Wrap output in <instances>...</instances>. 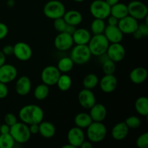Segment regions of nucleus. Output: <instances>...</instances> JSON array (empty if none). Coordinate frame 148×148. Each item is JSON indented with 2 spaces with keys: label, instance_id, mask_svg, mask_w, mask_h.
<instances>
[{
  "label": "nucleus",
  "instance_id": "obj_1",
  "mask_svg": "<svg viewBox=\"0 0 148 148\" xmlns=\"http://www.w3.org/2000/svg\"><path fill=\"white\" fill-rule=\"evenodd\" d=\"M19 117L22 122L27 125L39 124L44 118V112L38 106L29 104L21 108L19 111Z\"/></svg>",
  "mask_w": 148,
  "mask_h": 148
},
{
  "label": "nucleus",
  "instance_id": "obj_2",
  "mask_svg": "<svg viewBox=\"0 0 148 148\" xmlns=\"http://www.w3.org/2000/svg\"><path fill=\"white\" fill-rule=\"evenodd\" d=\"M110 43L103 33L102 34L94 35L91 36L89 43H88V46L90 51L91 54L93 56H100L102 54L106 53L108 46Z\"/></svg>",
  "mask_w": 148,
  "mask_h": 148
},
{
  "label": "nucleus",
  "instance_id": "obj_3",
  "mask_svg": "<svg viewBox=\"0 0 148 148\" xmlns=\"http://www.w3.org/2000/svg\"><path fill=\"white\" fill-rule=\"evenodd\" d=\"M86 129L87 137L91 143H100L106 137V127L102 122L92 121Z\"/></svg>",
  "mask_w": 148,
  "mask_h": 148
},
{
  "label": "nucleus",
  "instance_id": "obj_4",
  "mask_svg": "<svg viewBox=\"0 0 148 148\" xmlns=\"http://www.w3.org/2000/svg\"><path fill=\"white\" fill-rule=\"evenodd\" d=\"M10 134L15 143L24 144L30 140L31 134L29 130V126L23 122H17L10 127Z\"/></svg>",
  "mask_w": 148,
  "mask_h": 148
},
{
  "label": "nucleus",
  "instance_id": "obj_5",
  "mask_svg": "<svg viewBox=\"0 0 148 148\" xmlns=\"http://www.w3.org/2000/svg\"><path fill=\"white\" fill-rule=\"evenodd\" d=\"M65 12V7L62 1L59 0L49 1L43 7V13L49 19L55 20L63 17Z\"/></svg>",
  "mask_w": 148,
  "mask_h": 148
},
{
  "label": "nucleus",
  "instance_id": "obj_6",
  "mask_svg": "<svg viewBox=\"0 0 148 148\" xmlns=\"http://www.w3.org/2000/svg\"><path fill=\"white\" fill-rule=\"evenodd\" d=\"M92 54L88 45H77L72 49L69 57L77 64H85L90 59Z\"/></svg>",
  "mask_w": 148,
  "mask_h": 148
},
{
  "label": "nucleus",
  "instance_id": "obj_7",
  "mask_svg": "<svg viewBox=\"0 0 148 148\" xmlns=\"http://www.w3.org/2000/svg\"><path fill=\"white\" fill-rule=\"evenodd\" d=\"M111 7L105 0H94L90 6V12L94 18L105 20L110 15Z\"/></svg>",
  "mask_w": 148,
  "mask_h": 148
},
{
  "label": "nucleus",
  "instance_id": "obj_8",
  "mask_svg": "<svg viewBox=\"0 0 148 148\" xmlns=\"http://www.w3.org/2000/svg\"><path fill=\"white\" fill-rule=\"evenodd\" d=\"M129 15L137 20H144L148 14V8L145 4L138 0H133L127 5Z\"/></svg>",
  "mask_w": 148,
  "mask_h": 148
},
{
  "label": "nucleus",
  "instance_id": "obj_9",
  "mask_svg": "<svg viewBox=\"0 0 148 148\" xmlns=\"http://www.w3.org/2000/svg\"><path fill=\"white\" fill-rule=\"evenodd\" d=\"M60 75L61 72L58 68L53 65H50L43 69L40 78L43 83L46 84L48 86H53L56 84Z\"/></svg>",
  "mask_w": 148,
  "mask_h": 148
},
{
  "label": "nucleus",
  "instance_id": "obj_10",
  "mask_svg": "<svg viewBox=\"0 0 148 148\" xmlns=\"http://www.w3.org/2000/svg\"><path fill=\"white\" fill-rule=\"evenodd\" d=\"M106 53L108 59L116 63L121 62L124 59L126 56V50L121 43H114L109 44Z\"/></svg>",
  "mask_w": 148,
  "mask_h": 148
},
{
  "label": "nucleus",
  "instance_id": "obj_11",
  "mask_svg": "<svg viewBox=\"0 0 148 148\" xmlns=\"http://www.w3.org/2000/svg\"><path fill=\"white\" fill-rule=\"evenodd\" d=\"M138 21L130 15H127L120 19L117 25L123 34L126 35L132 34L138 28Z\"/></svg>",
  "mask_w": 148,
  "mask_h": 148
},
{
  "label": "nucleus",
  "instance_id": "obj_12",
  "mask_svg": "<svg viewBox=\"0 0 148 148\" xmlns=\"http://www.w3.org/2000/svg\"><path fill=\"white\" fill-rule=\"evenodd\" d=\"M13 55H14L18 60L22 62L28 61L33 56V50L31 47L25 42H18L13 46Z\"/></svg>",
  "mask_w": 148,
  "mask_h": 148
},
{
  "label": "nucleus",
  "instance_id": "obj_13",
  "mask_svg": "<svg viewBox=\"0 0 148 148\" xmlns=\"http://www.w3.org/2000/svg\"><path fill=\"white\" fill-rule=\"evenodd\" d=\"M74 44L72 36L66 32L59 33L54 39V46L60 51H66L72 47Z\"/></svg>",
  "mask_w": 148,
  "mask_h": 148
},
{
  "label": "nucleus",
  "instance_id": "obj_14",
  "mask_svg": "<svg viewBox=\"0 0 148 148\" xmlns=\"http://www.w3.org/2000/svg\"><path fill=\"white\" fill-rule=\"evenodd\" d=\"M17 70L14 66L9 64H4L0 66V82L7 84L16 79Z\"/></svg>",
  "mask_w": 148,
  "mask_h": 148
},
{
  "label": "nucleus",
  "instance_id": "obj_15",
  "mask_svg": "<svg viewBox=\"0 0 148 148\" xmlns=\"http://www.w3.org/2000/svg\"><path fill=\"white\" fill-rule=\"evenodd\" d=\"M78 101L82 108L90 109L96 103V98L91 90L84 88L78 94Z\"/></svg>",
  "mask_w": 148,
  "mask_h": 148
},
{
  "label": "nucleus",
  "instance_id": "obj_16",
  "mask_svg": "<svg viewBox=\"0 0 148 148\" xmlns=\"http://www.w3.org/2000/svg\"><path fill=\"white\" fill-rule=\"evenodd\" d=\"M67 140L68 143L75 148L80 147L81 144L85 141V133L82 129L77 127L71 128L67 133Z\"/></svg>",
  "mask_w": 148,
  "mask_h": 148
},
{
  "label": "nucleus",
  "instance_id": "obj_17",
  "mask_svg": "<svg viewBox=\"0 0 148 148\" xmlns=\"http://www.w3.org/2000/svg\"><path fill=\"white\" fill-rule=\"evenodd\" d=\"M100 88L106 93L114 92L117 87L118 81L114 75H105L98 82Z\"/></svg>",
  "mask_w": 148,
  "mask_h": 148
},
{
  "label": "nucleus",
  "instance_id": "obj_18",
  "mask_svg": "<svg viewBox=\"0 0 148 148\" xmlns=\"http://www.w3.org/2000/svg\"><path fill=\"white\" fill-rule=\"evenodd\" d=\"M103 35L109 43H121L124 34L117 25H107L104 30Z\"/></svg>",
  "mask_w": 148,
  "mask_h": 148
},
{
  "label": "nucleus",
  "instance_id": "obj_19",
  "mask_svg": "<svg viewBox=\"0 0 148 148\" xmlns=\"http://www.w3.org/2000/svg\"><path fill=\"white\" fill-rule=\"evenodd\" d=\"M31 90V81L27 76H22L17 80L15 84L16 92L20 96H25Z\"/></svg>",
  "mask_w": 148,
  "mask_h": 148
},
{
  "label": "nucleus",
  "instance_id": "obj_20",
  "mask_svg": "<svg viewBox=\"0 0 148 148\" xmlns=\"http://www.w3.org/2000/svg\"><path fill=\"white\" fill-rule=\"evenodd\" d=\"M90 116L92 119V121H98L102 122L104 121L107 115V109L105 106L101 103H95L90 108Z\"/></svg>",
  "mask_w": 148,
  "mask_h": 148
},
{
  "label": "nucleus",
  "instance_id": "obj_21",
  "mask_svg": "<svg viewBox=\"0 0 148 148\" xmlns=\"http://www.w3.org/2000/svg\"><path fill=\"white\" fill-rule=\"evenodd\" d=\"M74 43L77 45H88L91 38V34L89 30L85 28L76 29L72 34Z\"/></svg>",
  "mask_w": 148,
  "mask_h": 148
},
{
  "label": "nucleus",
  "instance_id": "obj_22",
  "mask_svg": "<svg viewBox=\"0 0 148 148\" xmlns=\"http://www.w3.org/2000/svg\"><path fill=\"white\" fill-rule=\"evenodd\" d=\"M129 130L125 122L117 123L111 130V137L118 141L124 140L128 135Z\"/></svg>",
  "mask_w": 148,
  "mask_h": 148
},
{
  "label": "nucleus",
  "instance_id": "obj_23",
  "mask_svg": "<svg viewBox=\"0 0 148 148\" xmlns=\"http://www.w3.org/2000/svg\"><path fill=\"white\" fill-rule=\"evenodd\" d=\"M147 70L144 67H136L131 71L130 74V79L133 83H143L147 78Z\"/></svg>",
  "mask_w": 148,
  "mask_h": 148
},
{
  "label": "nucleus",
  "instance_id": "obj_24",
  "mask_svg": "<svg viewBox=\"0 0 148 148\" xmlns=\"http://www.w3.org/2000/svg\"><path fill=\"white\" fill-rule=\"evenodd\" d=\"M63 18L66 23V24L74 25L75 27L79 25L82 21V14L79 11L75 10L65 12Z\"/></svg>",
  "mask_w": 148,
  "mask_h": 148
},
{
  "label": "nucleus",
  "instance_id": "obj_25",
  "mask_svg": "<svg viewBox=\"0 0 148 148\" xmlns=\"http://www.w3.org/2000/svg\"><path fill=\"white\" fill-rule=\"evenodd\" d=\"M39 126L38 133L43 137L46 139L52 138L56 134V127L52 123L49 121H42Z\"/></svg>",
  "mask_w": 148,
  "mask_h": 148
},
{
  "label": "nucleus",
  "instance_id": "obj_26",
  "mask_svg": "<svg viewBox=\"0 0 148 148\" xmlns=\"http://www.w3.org/2000/svg\"><path fill=\"white\" fill-rule=\"evenodd\" d=\"M110 14L114 16L119 20L129 15L127 5H126L124 3L118 2L117 4L111 6Z\"/></svg>",
  "mask_w": 148,
  "mask_h": 148
},
{
  "label": "nucleus",
  "instance_id": "obj_27",
  "mask_svg": "<svg viewBox=\"0 0 148 148\" xmlns=\"http://www.w3.org/2000/svg\"><path fill=\"white\" fill-rule=\"evenodd\" d=\"M134 108L136 111L143 116H148V98L145 96L139 97L135 101Z\"/></svg>",
  "mask_w": 148,
  "mask_h": 148
},
{
  "label": "nucleus",
  "instance_id": "obj_28",
  "mask_svg": "<svg viewBox=\"0 0 148 148\" xmlns=\"http://www.w3.org/2000/svg\"><path fill=\"white\" fill-rule=\"evenodd\" d=\"M92 122V120L90 116L87 113H79L77 114L75 118V125L81 129H86Z\"/></svg>",
  "mask_w": 148,
  "mask_h": 148
},
{
  "label": "nucleus",
  "instance_id": "obj_29",
  "mask_svg": "<svg viewBox=\"0 0 148 148\" xmlns=\"http://www.w3.org/2000/svg\"><path fill=\"white\" fill-rule=\"evenodd\" d=\"M72 78L66 74H61L60 77L58 79L56 85H57L58 88L62 92H66L70 89L72 86Z\"/></svg>",
  "mask_w": 148,
  "mask_h": 148
},
{
  "label": "nucleus",
  "instance_id": "obj_30",
  "mask_svg": "<svg viewBox=\"0 0 148 148\" xmlns=\"http://www.w3.org/2000/svg\"><path fill=\"white\" fill-rule=\"evenodd\" d=\"M74 64L75 63L70 57H63L58 62L56 67L60 71V72L67 73L73 69Z\"/></svg>",
  "mask_w": 148,
  "mask_h": 148
},
{
  "label": "nucleus",
  "instance_id": "obj_31",
  "mask_svg": "<svg viewBox=\"0 0 148 148\" xmlns=\"http://www.w3.org/2000/svg\"><path fill=\"white\" fill-rule=\"evenodd\" d=\"M49 95V86L44 83L38 85L34 90V97L38 101L46 99Z\"/></svg>",
  "mask_w": 148,
  "mask_h": 148
},
{
  "label": "nucleus",
  "instance_id": "obj_32",
  "mask_svg": "<svg viewBox=\"0 0 148 148\" xmlns=\"http://www.w3.org/2000/svg\"><path fill=\"white\" fill-rule=\"evenodd\" d=\"M98 82H99V79H98V76L95 74L90 73L84 77L83 81H82V85H83L84 88L92 90L98 85Z\"/></svg>",
  "mask_w": 148,
  "mask_h": 148
},
{
  "label": "nucleus",
  "instance_id": "obj_33",
  "mask_svg": "<svg viewBox=\"0 0 148 148\" xmlns=\"http://www.w3.org/2000/svg\"><path fill=\"white\" fill-rule=\"evenodd\" d=\"M105 27L106 23L104 22V20H102V19L95 18L93 20V21L92 22L90 25L91 32L94 35L102 34V33H103Z\"/></svg>",
  "mask_w": 148,
  "mask_h": 148
},
{
  "label": "nucleus",
  "instance_id": "obj_34",
  "mask_svg": "<svg viewBox=\"0 0 148 148\" xmlns=\"http://www.w3.org/2000/svg\"><path fill=\"white\" fill-rule=\"evenodd\" d=\"M15 145V141L10 133L0 134V148H12Z\"/></svg>",
  "mask_w": 148,
  "mask_h": 148
},
{
  "label": "nucleus",
  "instance_id": "obj_35",
  "mask_svg": "<svg viewBox=\"0 0 148 148\" xmlns=\"http://www.w3.org/2000/svg\"><path fill=\"white\" fill-rule=\"evenodd\" d=\"M103 72L105 75H114L116 71V64L110 59H106L102 63Z\"/></svg>",
  "mask_w": 148,
  "mask_h": 148
},
{
  "label": "nucleus",
  "instance_id": "obj_36",
  "mask_svg": "<svg viewBox=\"0 0 148 148\" xmlns=\"http://www.w3.org/2000/svg\"><path fill=\"white\" fill-rule=\"evenodd\" d=\"M124 122L126 123L129 129H137L141 125V120L136 116H131L128 117Z\"/></svg>",
  "mask_w": 148,
  "mask_h": 148
},
{
  "label": "nucleus",
  "instance_id": "obj_37",
  "mask_svg": "<svg viewBox=\"0 0 148 148\" xmlns=\"http://www.w3.org/2000/svg\"><path fill=\"white\" fill-rule=\"evenodd\" d=\"M53 27L56 30H57L59 33L64 31L65 28L66 26V23L65 20H64L63 17H59V18H56L53 20Z\"/></svg>",
  "mask_w": 148,
  "mask_h": 148
},
{
  "label": "nucleus",
  "instance_id": "obj_38",
  "mask_svg": "<svg viewBox=\"0 0 148 148\" xmlns=\"http://www.w3.org/2000/svg\"><path fill=\"white\" fill-rule=\"evenodd\" d=\"M136 145L139 148H147L148 147V133H143L136 141Z\"/></svg>",
  "mask_w": 148,
  "mask_h": 148
},
{
  "label": "nucleus",
  "instance_id": "obj_39",
  "mask_svg": "<svg viewBox=\"0 0 148 148\" xmlns=\"http://www.w3.org/2000/svg\"><path fill=\"white\" fill-rule=\"evenodd\" d=\"M17 122V117L12 113H7L4 116V123L10 127H12Z\"/></svg>",
  "mask_w": 148,
  "mask_h": 148
},
{
  "label": "nucleus",
  "instance_id": "obj_40",
  "mask_svg": "<svg viewBox=\"0 0 148 148\" xmlns=\"http://www.w3.org/2000/svg\"><path fill=\"white\" fill-rule=\"evenodd\" d=\"M9 90L5 83L0 82V99H4L8 95Z\"/></svg>",
  "mask_w": 148,
  "mask_h": 148
},
{
  "label": "nucleus",
  "instance_id": "obj_41",
  "mask_svg": "<svg viewBox=\"0 0 148 148\" xmlns=\"http://www.w3.org/2000/svg\"><path fill=\"white\" fill-rule=\"evenodd\" d=\"M8 33V27L4 23H0V40H2Z\"/></svg>",
  "mask_w": 148,
  "mask_h": 148
},
{
  "label": "nucleus",
  "instance_id": "obj_42",
  "mask_svg": "<svg viewBox=\"0 0 148 148\" xmlns=\"http://www.w3.org/2000/svg\"><path fill=\"white\" fill-rule=\"evenodd\" d=\"M1 51L3 52V53L6 56H12V55H13V53H14V48L11 45H7V46H4L3 47Z\"/></svg>",
  "mask_w": 148,
  "mask_h": 148
},
{
  "label": "nucleus",
  "instance_id": "obj_43",
  "mask_svg": "<svg viewBox=\"0 0 148 148\" xmlns=\"http://www.w3.org/2000/svg\"><path fill=\"white\" fill-rule=\"evenodd\" d=\"M137 29L141 32L144 37H146V36H148V25L146 24L145 23L139 24L138 28Z\"/></svg>",
  "mask_w": 148,
  "mask_h": 148
},
{
  "label": "nucleus",
  "instance_id": "obj_44",
  "mask_svg": "<svg viewBox=\"0 0 148 148\" xmlns=\"http://www.w3.org/2000/svg\"><path fill=\"white\" fill-rule=\"evenodd\" d=\"M106 19H108V25H117L119 23V19L115 17L114 16L110 14Z\"/></svg>",
  "mask_w": 148,
  "mask_h": 148
},
{
  "label": "nucleus",
  "instance_id": "obj_45",
  "mask_svg": "<svg viewBox=\"0 0 148 148\" xmlns=\"http://www.w3.org/2000/svg\"><path fill=\"white\" fill-rule=\"evenodd\" d=\"M29 130H30V132L31 134H38L39 132L38 124H31V125H30L29 126Z\"/></svg>",
  "mask_w": 148,
  "mask_h": 148
},
{
  "label": "nucleus",
  "instance_id": "obj_46",
  "mask_svg": "<svg viewBox=\"0 0 148 148\" xmlns=\"http://www.w3.org/2000/svg\"><path fill=\"white\" fill-rule=\"evenodd\" d=\"M10 127L6 124L5 123L3 124H1L0 127V134H8L10 133Z\"/></svg>",
  "mask_w": 148,
  "mask_h": 148
},
{
  "label": "nucleus",
  "instance_id": "obj_47",
  "mask_svg": "<svg viewBox=\"0 0 148 148\" xmlns=\"http://www.w3.org/2000/svg\"><path fill=\"white\" fill-rule=\"evenodd\" d=\"M75 30H76V27H75V26L67 24L66 26V28H65L64 31V32H66V33H68V34H70L72 36V34L75 33Z\"/></svg>",
  "mask_w": 148,
  "mask_h": 148
},
{
  "label": "nucleus",
  "instance_id": "obj_48",
  "mask_svg": "<svg viewBox=\"0 0 148 148\" xmlns=\"http://www.w3.org/2000/svg\"><path fill=\"white\" fill-rule=\"evenodd\" d=\"M132 35H133V37H134L136 40H140V39L143 38V37H144L143 35L142 34L141 32H140L138 29H137V30L132 33Z\"/></svg>",
  "mask_w": 148,
  "mask_h": 148
},
{
  "label": "nucleus",
  "instance_id": "obj_49",
  "mask_svg": "<svg viewBox=\"0 0 148 148\" xmlns=\"http://www.w3.org/2000/svg\"><path fill=\"white\" fill-rule=\"evenodd\" d=\"M80 147L81 148H92V143H91V142L84 141L83 143L81 144Z\"/></svg>",
  "mask_w": 148,
  "mask_h": 148
},
{
  "label": "nucleus",
  "instance_id": "obj_50",
  "mask_svg": "<svg viewBox=\"0 0 148 148\" xmlns=\"http://www.w3.org/2000/svg\"><path fill=\"white\" fill-rule=\"evenodd\" d=\"M6 56L1 51H0V66H2L4 64H5Z\"/></svg>",
  "mask_w": 148,
  "mask_h": 148
},
{
  "label": "nucleus",
  "instance_id": "obj_51",
  "mask_svg": "<svg viewBox=\"0 0 148 148\" xmlns=\"http://www.w3.org/2000/svg\"><path fill=\"white\" fill-rule=\"evenodd\" d=\"M105 1H106V3L110 6V7H111V6L114 5V4L119 2V0H105Z\"/></svg>",
  "mask_w": 148,
  "mask_h": 148
},
{
  "label": "nucleus",
  "instance_id": "obj_52",
  "mask_svg": "<svg viewBox=\"0 0 148 148\" xmlns=\"http://www.w3.org/2000/svg\"><path fill=\"white\" fill-rule=\"evenodd\" d=\"M14 0H8L7 1V6L10 7H14Z\"/></svg>",
  "mask_w": 148,
  "mask_h": 148
},
{
  "label": "nucleus",
  "instance_id": "obj_53",
  "mask_svg": "<svg viewBox=\"0 0 148 148\" xmlns=\"http://www.w3.org/2000/svg\"><path fill=\"white\" fill-rule=\"evenodd\" d=\"M62 148H75L73 147V146L72 145H70L69 143L68 145H64L63 147H62Z\"/></svg>",
  "mask_w": 148,
  "mask_h": 148
},
{
  "label": "nucleus",
  "instance_id": "obj_54",
  "mask_svg": "<svg viewBox=\"0 0 148 148\" xmlns=\"http://www.w3.org/2000/svg\"><path fill=\"white\" fill-rule=\"evenodd\" d=\"M73 1H75V2H82V1H85V0H73Z\"/></svg>",
  "mask_w": 148,
  "mask_h": 148
},
{
  "label": "nucleus",
  "instance_id": "obj_55",
  "mask_svg": "<svg viewBox=\"0 0 148 148\" xmlns=\"http://www.w3.org/2000/svg\"><path fill=\"white\" fill-rule=\"evenodd\" d=\"M0 127H1V124H0Z\"/></svg>",
  "mask_w": 148,
  "mask_h": 148
},
{
  "label": "nucleus",
  "instance_id": "obj_56",
  "mask_svg": "<svg viewBox=\"0 0 148 148\" xmlns=\"http://www.w3.org/2000/svg\"><path fill=\"white\" fill-rule=\"evenodd\" d=\"M14 1H15V0H14Z\"/></svg>",
  "mask_w": 148,
  "mask_h": 148
}]
</instances>
